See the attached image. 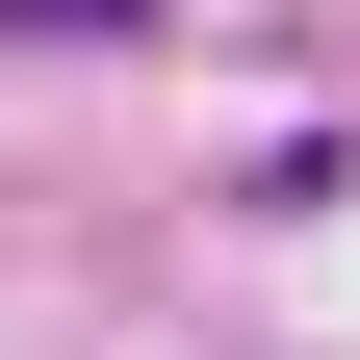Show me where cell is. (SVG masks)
Segmentation results:
<instances>
[{"label": "cell", "instance_id": "obj_1", "mask_svg": "<svg viewBox=\"0 0 360 360\" xmlns=\"http://www.w3.org/2000/svg\"><path fill=\"white\" fill-rule=\"evenodd\" d=\"M52 26H129V0H52Z\"/></svg>", "mask_w": 360, "mask_h": 360}]
</instances>
